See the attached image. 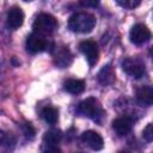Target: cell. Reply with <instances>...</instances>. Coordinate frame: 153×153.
<instances>
[{"mask_svg":"<svg viewBox=\"0 0 153 153\" xmlns=\"http://www.w3.org/2000/svg\"><path fill=\"white\" fill-rule=\"evenodd\" d=\"M96 25V17L87 12H78L69 17L68 29L78 33H87L93 30Z\"/></svg>","mask_w":153,"mask_h":153,"instance_id":"1","label":"cell"},{"mask_svg":"<svg viewBox=\"0 0 153 153\" xmlns=\"http://www.w3.org/2000/svg\"><path fill=\"white\" fill-rule=\"evenodd\" d=\"M78 111L79 114L91 118L97 123H102L105 117V111L102 104L97 98L93 97H88L82 102H80V104L78 105Z\"/></svg>","mask_w":153,"mask_h":153,"instance_id":"2","label":"cell"},{"mask_svg":"<svg viewBox=\"0 0 153 153\" xmlns=\"http://www.w3.org/2000/svg\"><path fill=\"white\" fill-rule=\"evenodd\" d=\"M54 48V42L48 38V36L33 32L26 38V50L31 54H37L44 50L51 51Z\"/></svg>","mask_w":153,"mask_h":153,"instance_id":"3","label":"cell"},{"mask_svg":"<svg viewBox=\"0 0 153 153\" xmlns=\"http://www.w3.org/2000/svg\"><path fill=\"white\" fill-rule=\"evenodd\" d=\"M57 25H59L57 20L54 16L49 13H41L35 19L32 24V29H33V32L49 36L57 29Z\"/></svg>","mask_w":153,"mask_h":153,"instance_id":"4","label":"cell"},{"mask_svg":"<svg viewBox=\"0 0 153 153\" xmlns=\"http://www.w3.org/2000/svg\"><path fill=\"white\" fill-rule=\"evenodd\" d=\"M123 71L131 78L140 79L145 74V63L137 57H128L122 62Z\"/></svg>","mask_w":153,"mask_h":153,"instance_id":"5","label":"cell"},{"mask_svg":"<svg viewBox=\"0 0 153 153\" xmlns=\"http://www.w3.org/2000/svg\"><path fill=\"white\" fill-rule=\"evenodd\" d=\"M62 134L59 129H50L43 135V151L45 152H60L57 145L60 143Z\"/></svg>","mask_w":153,"mask_h":153,"instance_id":"6","label":"cell"},{"mask_svg":"<svg viewBox=\"0 0 153 153\" xmlns=\"http://www.w3.org/2000/svg\"><path fill=\"white\" fill-rule=\"evenodd\" d=\"M151 36H152V33H151L149 29L143 24H135L129 32L130 42L136 45L146 43L147 41H149Z\"/></svg>","mask_w":153,"mask_h":153,"instance_id":"7","label":"cell"},{"mask_svg":"<svg viewBox=\"0 0 153 153\" xmlns=\"http://www.w3.org/2000/svg\"><path fill=\"white\" fill-rule=\"evenodd\" d=\"M79 49L84 54V56L86 57L90 66H94L97 63L99 54H98V45L94 41H92V39L82 41L79 44Z\"/></svg>","mask_w":153,"mask_h":153,"instance_id":"8","label":"cell"},{"mask_svg":"<svg viewBox=\"0 0 153 153\" xmlns=\"http://www.w3.org/2000/svg\"><path fill=\"white\" fill-rule=\"evenodd\" d=\"M81 141L93 151H100L104 147L103 137L93 130H86L81 134Z\"/></svg>","mask_w":153,"mask_h":153,"instance_id":"9","label":"cell"},{"mask_svg":"<svg viewBox=\"0 0 153 153\" xmlns=\"http://www.w3.org/2000/svg\"><path fill=\"white\" fill-rule=\"evenodd\" d=\"M73 61V55L67 47H60L54 53V65L59 68H67Z\"/></svg>","mask_w":153,"mask_h":153,"instance_id":"10","label":"cell"},{"mask_svg":"<svg viewBox=\"0 0 153 153\" xmlns=\"http://www.w3.org/2000/svg\"><path fill=\"white\" fill-rule=\"evenodd\" d=\"M24 22V12L20 7H12L7 12V18H6V24L10 29L16 30L23 25Z\"/></svg>","mask_w":153,"mask_h":153,"instance_id":"11","label":"cell"},{"mask_svg":"<svg viewBox=\"0 0 153 153\" xmlns=\"http://www.w3.org/2000/svg\"><path fill=\"white\" fill-rule=\"evenodd\" d=\"M131 128H133V120L128 116L118 117L112 122V129L118 136H124L129 134L131 131Z\"/></svg>","mask_w":153,"mask_h":153,"instance_id":"12","label":"cell"},{"mask_svg":"<svg viewBox=\"0 0 153 153\" xmlns=\"http://www.w3.org/2000/svg\"><path fill=\"white\" fill-rule=\"evenodd\" d=\"M136 100L143 106L153 104V85H145L136 90Z\"/></svg>","mask_w":153,"mask_h":153,"instance_id":"13","label":"cell"},{"mask_svg":"<svg viewBox=\"0 0 153 153\" xmlns=\"http://www.w3.org/2000/svg\"><path fill=\"white\" fill-rule=\"evenodd\" d=\"M97 79L99 81V84H102L103 86H108L111 85L115 81V71L112 68L111 65H105L98 73Z\"/></svg>","mask_w":153,"mask_h":153,"instance_id":"14","label":"cell"},{"mask_svg":"<svg viewBox=\"0 0 153 153\" xmlns=\"http://www.w3.org/2000/svg\"><path fill=\"white\" fill-rule=\"evenodd\" d=\"M63 88L68 93L72 94H80L85 90V82L79 79H68L63 82Z\"/></svg>","mask_w":153,"mask_h":153,"instance_id":"15","label":"cell"},{"mask_svg":"<svg viewBox=\"0 0 153 153\" xmlns=\"http://www.w3.org/2000/svg\"><path fill=\"white\" fill-rule=\"evenodd\" d=\"M41 116L42 118L48 123V124H55L59 120V111L57 109L53 108V106H45L42 112H41Z\"/></svg>","mask_w":153,"mask_h":153,"instance_id":"16","label":"cell"},{"mask_svg":"<svg viewBox=\"0 0 153 153\" xmlns=\"http://www.w3.org/2000/svg\"><path fill=\"white\" fill-rule=\"evenodd\" d=\"M16 143V139L11 133H1V145L4 147H13Z\"/></svg>","mask_w":153,"mask_h":153,"instance_id":"17","label":"cell"},{"mask_svg":"<svg viewBox=\"0 0 153 153\" xmlns=\"http://www.w3.org/2000/svg\"><path fill=\"white\" fill-rule=\"evenodd\" d=\"M121 7L127 8V10H133L141 4V0H115Z\"/></svg>","mask_w":153,"mask_h":153,"instance_id":"18","label":"cell"},{"mask_svg":"<svg viewBox=\"0 0 153 153\" xmlns=\"http://www.w3.org/2000/svg\"><path fill=\"white\" fill-rule=\"evenodd\" d=\"M142 136L147 142L153 141V122L146 126V128L142 130Z\"/></svg>","mask_w":153,"mask_h":153,"instance_id":"19","label":"cell"},{"mask_svg":"<svg viewBox=\"0 0 153 153\" xmlns=\"http://www.w3.org/2000/svg\"><path fill=\"white\" fill-rule=\"evenodd\" d=\"M22 129H23L24 135H25L27 139H33V137H35L36 131H35V128L31 126V123H24V124L22 126Z\"/></svg>","mask_w":153,"mask_h":153,"instance_id":"20","label":"cell"},{"mask_svg":"<svg viewBox=\"0 0 153 153\" xmlns=\"http://www.w3.org/2000/svg\"><path fill=\"white\" fill-rule=\"evenodd\" d=\"M80 4L84 7H97L99 0H80Z\"/></svg>","mask_w":153,"mask_h":153,"instance_id":"21","label":"cell"},{"mask_svg":"<svg viewBox=\"0 0 153 153\" xmlns=\"http://www.w3.org/2000/svg\"><path fill=\"white\" fill-rule=\"evenodd\" d=\"M149 55L152 56V59H153V47L151 48V50H149Z\"/></svg>","mask_w":153,"mask_h":153,"instance_id":"22","label":"cell"},{"mask_svg":"<svg viewBox=\"0 0 153 153\" xmlns=\"http://www.w3.org/2000/svg\"><path fill=\"white\" fill-rule=\"evenodd\" d=\"M23 1H26V2H29V1H32V0H23Z\"/></svg>","mask_w":153,"mask_h":153,"instance_id":"23","label":"cell"}]
</instances>
